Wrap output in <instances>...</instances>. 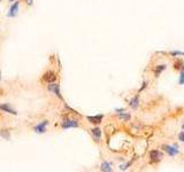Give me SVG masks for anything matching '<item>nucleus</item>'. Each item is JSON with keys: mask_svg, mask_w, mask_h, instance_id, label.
<instances>
[{"mask_svg": "<svg viewBox=\"0 0 184 172\" xmlns=\"http://www.w3.org/2000/svg\"><path fill=\"white\" fill-rule=\"evenodd\" d=\"M63 128H69V127H78V123L76 120H66L62 124Z\"/></svg>", "mask_w": 184, "mask_h": 172, "instance_id": "nucleus-2", "label": "nucleus"}, {"mask_svg": "<svg viewBox=\"0 0 184 172\" xmlns=\"http://www.w3.org/2000/svg\"><path fill=\"white\" fill-rule=\"evenodd\" d=\"M0 134L2 135V137H4V138H9V134H8L7 132H6V133H5V132H1V133H0Z\"/></svg>", "mask_w": 184, "mask_h": 172, "instance_id": "nucleus-18", "label": "nucleus"}, {"mask_svg": "<svg viewBox=\"0 0 184 172\" xmlns=\"http://www.w3.org/2000/svg\"><path fill=\"white\" fill-rule=\"evenodd\" d=\"M183 130H184V125H183Z\"/></svg>", "mask_w": 184, "mask_h": 172, "instance_id": "nucleus-21", "label": "nucleus"}, {"mask_svg": "<svg viewBox=\"0 0 184 172\" xmlns=\"http://www.w3.org/2000/svg\"><path fill=\"white\" fill-rule=\"evenodd\" d=\"M130 106H131V108L133 109H136L137 107H138V97H135L131 100V102H130Z\"/></svg>", "mask_w": 184, "mask_h": 172, "instance_id": "nucleus-12", "label": "nucleus"}, {"mask_svg": "<svg viewBox=\"0 0 184 172\" xmlns=\"http://www.w3.org/2000/svg\"><path fill=\"white\" fill-rule=\"evenodd\" d=\"M180 83L183 85L184 84V69H183V71H182V75H181V79H180Z\"/></svg>", "mask_w": 184, "mask_h": 172, "instance_id": "nucleus-15", "label": "nucleus"}, {"mask_svg": "<svg viewBox=\"0 0 184 172\" xmlns=\"http://www.w3.org/2000/svg\"><path fill=\"white\" fill-rule=\"evenodd\" d=\"M17 10H19V2L16 1V2H15L14 5L12 6V8H10V13H9V16H14V15H16Z\"/></svg>", "mask_w": 184, "mask_h": 172, "instance_id": "nucleus-8", "label": "nucleus"}, {"mask_svg": "<svg viewBox=\"0 0 184 172\" xmlns=\"http://www.w3.org/2000/svg\"><path fill=\"white\" fill-rule=\"evenodd\" d=\"M55 78H57V77H55V75H54V72H47V74H45V76H44V79L48 83L54 82Z\"/></svg>", "mask_w": 184, "mask_h": 172, "instance_id": "nucleus-5", "label": "nucleus"}, {"mask_svg": "<svg viewBox=\"0 0 184 172\" xmlns=\"http://www.w3.org/2000/svg\"><path fill=\"white\" fill-rule=\"evenodd\" d=\"M170 54L171 55H184V53H181V52H171Z\"/></svg>", "mask_w": 184, "mask_h": 172, "instance_id": "nucleus-17", "label": "nucleus"}, {"mask_svg": "<svg viewBox=\"0 0 184 172\" xmlns=\"http://www.w3.org/2000/svg\"><path fill=\"white\" fill-rule=\"evenodd\" d=\"M0 109L4 110V111H6V112H9V114H12V115H16V114H17V112L15 111V110H13V109H12L8 105H1L0 106Z\"/></svg>", "mask_w": 184, "mask_h": 172, "instance_id": "nucleus-6", "label": "nucleus"}, {"mask_svg": "<svg viewBox=\"0 0 184 172\" xmlns=\"http://www.w3.org/2000/svg\"><path fill=\"white\" fill-rule=\"evenodd\" d=\"M165 68H166V66H159V68H158V70L155 71V75H159V74L161 72V71H162V70H163V69H165Z\"/></svg>", "mask_w": 184, "mask_h": 172, "instance_id": "nucleus-14", "label": "nucleus"}, {"mask_svg": "<svg viewBox=\"0 0 184 172\" xmlns=\"http://www.w3.org/2000/svg\"><path fill=\"white\" fill-rule=\"evenodd\" d=\"M101 171H108V172L112 171V168H110V163H107V162H104L103 164H101Z\"/></svg>", "mask_w": 184, "mask_h": 172, "instance_id": "nucleus-10", "label": "nucleus"}, {"mask_svg": "<svg viewBox=\"0 0 184 172\" xmlns=\"http://www.w3.org/2000/svg\"><path fill=\"white\" fill-rule=\"evenodd\" d=\"M176 148V146H165V149H166V151L169 154L170 156H175L177 153H178V150L175 149Z\"/></svg>", "mask_w": 184, "mask_h": 172, "instance_id": "nucleus-4", "label": "nucleus"}, {"mask_svg": "<svg viewBox=\"0 0 184 172\" xmlns=\"http://www.w3.org/2000/svg\"><path fill=\"white\" fill-rule=\"evenodd\" d=\"M48 90L52 91V92H54V93H55V94H57V95H58V97H61V95H60L59 85H58V84H52V83H51V85H50Z\"/></svg>", "mask_w": 184, "mask_h": 172, "instance_id": "nucleus-7", "label": "nucleus"}, {"mask_svg": "<svg viewBox=\"0 0 184 172\" xmlns=\"http://www.w3.org/2000/svg\"><path fill=\"white\" fill-rule=\"evenodd\" d=\"M46 125H47V122H44V123L39 124L38 126H36V131L38 133H43V132H45V126Z\"/></svg>", "mask_w": 184, "mask_h": 172, "instance_id": "nucleus-9", "label": "nucleus"}, {"mask_svg": "<svg viewBox=\"0 0 184 172\" xmlns=\"http://www.w3.org/2000/svg\"><path fill=\"white\" fill-rule=\"evenodd\" d=\"M89 122L93 123V124H99L101 120H103V115H99V116H88Z\"/></svg>", "mask_w": 184, "mask_h": 172, "instance_id": "nucleus-3", "label": "nucleus"}, {"mask_svg": "<svg viewBox=\"0 0 184 172\" xmlns=\"http://www.w3.org/2000/svg\"><path fill=\"white\" fill-rule=\"evenodd\" d=\"M28 1V5H32V0H27Z\"/></svg>", "mask_w": 184, "mask_h": 172, "instance_id": "nucleus-19", "label": "nucleus"}, {"mask_svg": "<svg viewBox=\"0 0 184 172\" xmlns=\"http://www.w3.org/2000/svg\"><path fill=\"white\" fill-rule=\"evenodd\" d=\"M9 1H14V0H9Z\"/></svg>", "mask_w": 184, "mask_h": 172, "instance_id": "nucleus-20", "label": "nucleus"}, {"mask_svg": "<svg viewBox=\"0 0 184 172\" xmlns=\"http://www.w3.org/2000/svg\"><path fill=\"white\" fill-rule=\"evenodd\" d=\"M92 133H93V135H95V138L98 140V139L100 138V135H101V131H100V128L96 127V128H93V130H92Z\"/></svg>", "mask_w": 184, "mask_h": 172, "instance_id": "nucleus-11", "label": "nucleus"}, {"mask_svg": "<svg viewBox=\"0 0 184 172\" xmlns=\"http://www.w3.org/2000/svg\"><path fill=\"white\" fill-rule=\"evenodd\" d=\"M118 117L121 118V120H128L130 118V115L129 114H122V112H120V115H118Z\"/></svg>", "mask_w": 184, "mask_h": 172, "instance_id": "nucleus-13", "label": "nucleus"}, {"mask_svg": "<svg viewBox=\"0 0 184 172\" xmlns=\"http://www.w3.org/2000/svg\"><path fill=\"white\" fill-rule=\"evenodd\" d=\"M150 157H151L152 162H159V161H161L162 154L159 150H152L151 154H150Z\"/></svg>", "mask_w": 184, "mask_h": 172, "instance_id": "nucleus-1", "label": "nucleus"}, {"mask_svg": "<svg viewBox=\"0 0 184 172\" xmlns=\"http://www.w3.org/2000/svg\"><path fill=\"white\" fill-rule=\"evenodd\" d=\"M178 139H180L181 141H183V142H184V132L180 133V135H178Z\"/></svg>", "mask_w": 184, "mask_h": 172, "instance_id": "nucleus-16", "label": "nucleus"}]
</instances>
